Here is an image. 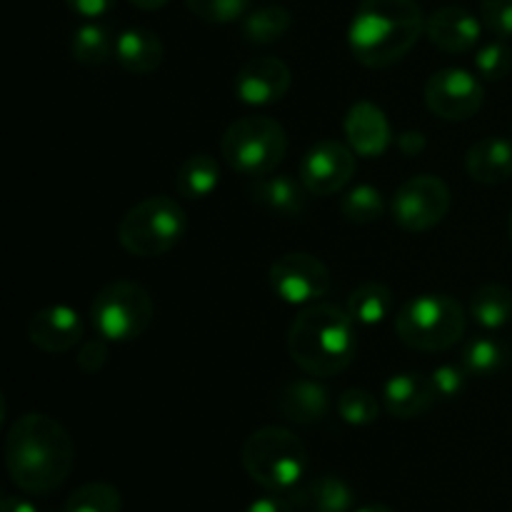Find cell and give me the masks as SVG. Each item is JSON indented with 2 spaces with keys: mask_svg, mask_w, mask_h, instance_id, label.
<instances>
[{
  "mask_svg": "<svg viewBox=\"0 0 512 512\" xmlns=\"http://www.w3.org/2000/svg\"><path fill=\"white\" fill-rule=\"evenodd\" d=\"M288 355L303 373L333 378L348 370L358 355V333L348 310L313 303L300 310L288 330Z\"/></svg>",
  "mask_w": 512,
  "mask_h": 512,
  "instance_id": "3",
  "label": "cell"
},
{
  "mask_svg": "<svg viewBox=\"0 0 512 512\" xmlns=\"http://www.w3.org/2000/svg\"><path fill=\"white\" fill-rule=\"evenodd\" d=\"M0 512H38L30 500L18 498V495H5L3 503H0Z\"/></svg>",
  "mask_w": 512,
  "mask_h": 512,
  "instance_id": "40",
  "label": "cell"
},
{
  "mask_svg": "<svg viewBox=\"0 0 512 512\" xmlns=\"http://www.w3.org/2000/svg\"><path fill=\"white\" fill-rule=\"evenodd\" d=\"M165 45L158 33L150 28H125L115 38V60L120 68L133 75H150L163 65Z\"/></svg>",
  "mask_w": 512,
  "mask_h": 512,
  "instance_id": "20",
  "label": "cell"
},
{
  "mask_svg": "<svg viewBox=\"0 0 512 512\" xmlns=\"http://www.w3.org/2000/svg\"><path fill=\"white\" fill-rule=\"evenodd\" d=\"M295 503H300L305 512H353L355 490L350 488L348 480L338 475H323L300 490L295 495Z\"/></svg>",
  "mask_w": 512,
  "mask_h": 512,
  "instance_id": "23",
  "label": "cell"
},
{
  "mask_svg": "<svg viewBox=\"0 0 512 512\" xmlns=\"http://www.w3.org/2000/svg\"><path fill=\"white\" fill-rule=\"evenodd\" d=\"M470 315L485 330H500L512 320V290L508 285L485 283L470 298Z\"/></svg>",
  "mask_w": 512,
  "mask_h": 512,
  "instance_id": "26",
  "label": "cell"
},
{
  "mask_svg": "<svg viewBox=\"0 0 512 512\" xmlns=\"http://www.w3.org/2000/svg\"><path fill=\"white\" fill-rule=\"evenodd\" d=\"M425 33L418 0H360L348 30L353 58L370 70L393 68Z\"/></svg>",
  "mask_w": 512,
  "mask_h": 512,
  "instance_id": "2",
  "label": "cell"
},
{
  "mask_svg": "<svg viewBox=\"0 0 512 512\" xmlns=\"http://www.w3.org/2000/svg\"><path fill=\"white\" fill-rule=\"evenodd\" d=\"M510 350L503 340L480 335L470 338L460 353V368L468 373V378H493L508 365Z\"/></svg>",
  "mask_w": 512,
  "mask_h": 512,
  "instance_id": "24",
  "label": "cell"
},
{
  "mask_svg": "<svg viewBox=\"0 0 512 512\" xmlns=\"http://www.w3.org/2000/svg\"><path fill=\"white\" fill-rule=\"evenodd\" d=\"M293 25V15L283 5H263V8L253 10L243 18L240 30H243V38L250 45H273L280 38H285V33Z\"/></svg>",
  "mask_w": 512,
  "mask_h": 512,
  "instance_id": "27",
  "label": "cell"
},
{
  "mask_svg": "<svg viewBox=\"0 0 512 512\" xmlns=\"http://www.w3.org/2000/svg\"><path fill=\"white\" fill-rule=\"evenodd\" d=\"M508 228H510V243H512V210H510V220H508Z\"/></svg>",
  "mask_w": 512,
  "mask_h": 512,
  "instance_id": "43",
  "label": "cell"
},
{
  "mask_svg": "<svg viewBox=\"0 0 512 512\" xmlns=\"http://www.w3.org/2000/svg\"><path fill=\"white\" fill-rule=\"evenodd\" d=\"M480 30H483V20H478L468 8H460V5H445L425 20L428 40L448 55L473 50L480 40Z\"/></svg>",
  "mask_w": 512,
  "mask_h": 512,
  "instance_id": "16",
  "label": "cell"
},
{
  "mask_svg": "<svg viewBox=\"0 0 512 512\" xmlns=\"http://www.w3.org/2000/svg\"><path fill=\"white\" fill-rule=\"evenodd\" d=\"M220 185V163L210 153H193L175 173V190L185 200L208 198Z\"/></svg>",
  "mask_w": 512,
  "mask_h": 512,
  "instance_id": "22",
  "label": "cell"
},
{
  "mask_svg": "<svg viewBox=\"0 0 512 512\" xmlns=\"http://www.w3.org/2000/svg\"><path fill=\"white\" fill-rule=\"evenodd\" d=\"M398 148L400 153L408 155V158H415V155H420L428 148V140H425V135L420 133V130H405L398 138Z\"/></svg>",
  "mask_w": 512,
  "mask_h": 512,
  "instance_id": "39",
  "label": "cell"
},
{
  "mask_svg": "<svg viewBox=\"0 0 512 512\" xmlns=\"http://www.w3.org/2000/svg\"><path fill=\"white\" fill-rule=\"evenodd\" d=\"M63 512H123V495L105 480L85 483L65 498Z\"/></svg>",
  "mask_w": 512,
  "mask_h": 512,
  "instance_id": "29",
  "label": "cell"
},
{
  "mask_svg": "<svg viewBox=\"0 0 512 512\" xmlns=\"http://www.w3.org/2000/svg\"><path fill=\"white\" fill-rule=\"evenodd\" d=\"M130 3L140 10H160V8H165L170 0H130Z\"/></svg>",
  "mask_w": 512,
  "mask_h": 512,
  "instance_id": "41",
  "label": "cell"
},
{
  "mask_svg": "<svg viewBox=\"0 0 512 512\" xmlns=\"http://www.w3.org/2000/svg\"><path fill=\"white\" fill-rule=\"evenodd\" d=\"M275 410L295 425H315L328 415L330 393L318 380H293L278 390Z\"/></svg>",
  "mask_w": 512,
  "mask_h": 512,
  "instance_id": "19",
  "label": "cell"
},
{
  "mask_svg": "<svg viewBox=\"0 0 512 512\" xmlns=\"http://www.w3.org/2000/svg\"><path fill=\"white\" fill-rule=\"evenodd\" d=\"M430 378H433L435 390H438V398L450 400L455 398V395L463 393L468 373H465L460 365H440V368H435L433 373H430Z\"/></svg>",
  "mask_w": 512,
  "mask_h": 512,
  "instance_id": "35",
  "label": "cell"
},
{
  "mask_svg": "<svg viewBox=\"0 0 512 512\" xmlns=\"http://www.w3.org/2000/svg\"><path fill=\"white\" fill-rule=\"evenodd\" d=\"M485 88L478 75L463 68H443L425 83V105L440 120H470L483 108Z\"/></svg>",
  "mask_w": 512,
  "mask_h": 512,
  "instance_id": "11",
  "label": "cell"
},
{
  "mask_svg": "<svg viewBox=\"0 0 512 512\" xmlns=\"http://www.w3.org/2000/svg\"><path fill=\"white\" fill-rule=\"evenodd\" d=\"M188 230L183 205L168 195H153L123 215L118 223V243L135 258H160L183 240Z\"/></svg>",
  "mask_w": 512,
  "mask_h": 512,
  "instance_id": "7",
  "label": "cell"
},
{
  "mask_svg": "<svg viewBox=\"0 0 512 512\" xmlns=\"http://www.w3.org/2000/svg\"><path fill=\"white\" fill-rule=\"evenodd\" d=\"M290 85H293V73L285 60L275 55H258L238 70L233 88L240 103L265 108L280 103L288 95Z\"/></svg>",
  "mask_w": 512,
  "mask_h": 512,
  "instance_id": "13",
  "label": "cell"
},
{
  "mask_svg": "<svg viewBox=\"0 0 512 512\" xmlns=\"http://www.w3.org/2000/svg\"><path fill=\"white\" fill-rule=\"evenodd\" d=\"M70 53L80 65H105L110 58H115V40L110 35L108 25L90 23L80 25L73 33V43H70Z\"/></svg>",
  "mask_w": 512,
  "mask_h": 512,
  "instance_id": "28",
  "label": "cell"
},
{
  "mask_svg": "<svg viewBox=\"0 0 512 512\" xmlns=\"http://www.w3.org/2000/svg\"><path fill=\"white\" fill-rule=\"evenodd\" d=\"M438 400L433 378L425 373H398L385 383L383 405L393 418L415 420L430 413Z\"/></svg>",
  "mask_w": 512,
  "mask_h": 512,
  "instance_id": "17",
  "label": "cell"
},
{
  "mask_svg": "<svg viewBox=\"0 0 512 512\" xmlns=\"http://www.w3.org/2000/svg\"><path fill=\"white\" fill-rule=\"evenodd\" d=\"M385 200L375 185H355L340 198V215L353 225H370L383 218Z\"/></svg>",
  "mask_w": 512,
  "mask_h": 512,
  "instance_id": "30",
  "label": "cell"
},
{
  "mask_svg": "<svg viewBox=\"0 0 512 512\" xmlns=\"http://www.w3.org/2000/svg\"><path fill=\"white\" fill-rule=\"evenodd\" d=\"M358 155L340 140H320L300 160V180L310 195H333L353 180Z\"/></svg>",
  "mask_w": 512,
  "mask_h": 512,
  "instance_id": "12",
  "label": "cell"
},
{
  "mask_svg": "<svg viewBox=\"0 0 512 512\" xmlns=\"http://www.w3.org/2000/svg\"><path fill=\"white\" fill-rule=\"evenodd\" d=\"M308 188L303 180L293 178L288 173L280 175H263V178H253L250 185V200L260 205L268 213L280 215V218H298L308 208Z\"/></svg>",
  "mask_w": 512,
  "mask_h": 512,
  "instance_id": "18",
  "label": "cell"
},
{
  "mask_svg": "<svg viewBox=\"0 0 512 512\" xmlns=\"http://www.w3.org/2000/svg\"><path fill=\"white\" fill-rule=\"evenodd\" d=\"M115 3H118V0H65V5H68L75 15L88 20H95L100 18V15L110 13V10L115 8Z\"/></svg>",
  "mask_w": 512,
  "mask_h": 512,
  "instance_id": "37",
  "label": "cell"
},
{
  "mask_svg": "<svg viewBox=\"0 0 512 512\" xmlns=\"http://www.w3.org/2000/svg\"><path fill=\"white\" fill-rule=\"evenodd\" d=\"M468 175L480 185H500L512 178V140L488 135L475 140L465 155Z\"/></svg>",
  "mask_w": 512,
  "mask_h": 512,
  "instance_id": "21",
  "label": "cell"
},
{
  "mask_svg": "<svg viewBox=\"0 0 512 512\" xmlns=\"http://www.w3.org/2000/svg\"><path fill=\"white\" fill-rule=\"evenodd\" d=\"M338 413L353 428H365L373 425L380 415V403L370 390L365 388H348L338 398Z\"/></svg>",
  "mask_w": 512,
  "mask_h": 512,
  "instance_id": "31",
  "label": "cell"
},
{
  "mask_svg": "<svg viewBox=\"0 0 512 512\" xmlns=\"http://www.w3.org/2000/svg\"><path fill=\"white\" fill-rule=\"evenodd\" d=\"M240 463L250 480L268 493H290L303 483L308 470V448L293 430L265 425L245 438Z\"/></svg>",
  "mask_w": 512,
  "mask_h": 512,
  "instance_id": "4",
  "label": "cell"
},
{
  "mask_svg": "<svg viewBox=\"0 0 512 512\" xmlns=\"http://www.w3.org/2000/svg\"><path fill=\"white\" fill-rule=\"evenodd\" d=\"M185 5L203 23L228 25L248 13L250 0H185Z\"/></svg>",
  "mask_w": 512,
  "mask_h": 512,
  "instance_id": "32",
  "label": "cell"
},
{
  "mask_svg": "<svg viewBox=\"0 0 512 512\" xmlns=\"http://www.w3.org/2000/svg\"><path fill=\"white\" fill-rule=\"evenodd\" d=\"M78 368L83 370L85 375H95L105 368L108 363V340L105 338H95V340H85L78 350V358H75Z\"/></svg>",
  "mask_w": 512,
  "mask_h": 512,
  "instance_id": "36",
  "label": "cell"
},
{
  "mask_svg": "<svg viewBox=\"0 0 512 512\" xmlns=\"http://www.w3.org/2000/svg\"><path fill=\"white\" fill-rule=\"evenodd\" d=\"M400 343L420 353H440L460 343L465 333V310L448 293H423L410 298L395 315Z\"/></svg>",
  "mask_w": 512,
  "mask_h": 512,
  "instance_id": "5",
  "label": "cell"
},
{
  "mask_svg": "<svg viewBox=\"0 0 512 512\" xmlns=\"http://www.w3.org/2000/svg\"><path fill=\"white\" fill-rule=\"evenodd\" d=\"M28 338L48 355L68 353L83 340V320L68 305H50L30 315Z\"/></svg>",
  "mask_w": 512,
  "mask_h": 512,
  "instance_id": "15",
  "label": "cell"
},
{
  "mask_svg": "<svg viewBox=\"0 0 512 512\" xmlns=\"http://www.w3.org/2000/svg\"><path fill=\"white\" fill-rule=\"evenodd\" d=\"M343 130L348 145L360 158H380L393 143V128H390L388 115L370 100H358L355 105H350L343 120Z\"/></svg>",
  "mask_w": 512,
  "mask_h": 512,
  "instance_id": "14",
  "label": "cell"
},
{
  "mask_svg": "<svg viewBox=\"0 0 512 512\" xmlns=\"http://www.w3.org/2000/svg\"><path fill=\"white\" fill-rule=\"evenodd\" d=\"M268 283L280 300L290 305H313L333 285L330 268L310 253H285L270 265Z\"/></svg>",
  "mask_w": 512,
  "mask_h": 512,
  "instance_id": "10",
  "label": "cell"
},
{
  "mask_svg": "<svg viewBox=\"0 0 512 512\" xmlns=\"http://www.w3.org/2000/svg\"><path fill=\"white\" fill-rule=\"evenodd\" d=\"M475 70L483 80H503L508 78L512 70V50L505 40H493V43H485L483 48L475 53Z\"/></svg>",
  "mask_w": 512,
  "mask_h": 512,
  "instance_id": "33",
  "label": "cell"
},
{
  "mask_svg": "<svg viewBox=\"0 0 512 512\" xmlns=\"http://www.w3.org/2000/svg\"><path fill=\"white\" fill-rule=\"evenodd\" d=\"M353 512H395V510L383 503H368V505H360V508H355Z\"/></svg>",
  "mask_w": 512,
  "mask_h": 512,
  "instance_id": "42",
  "label": "cell"
},
{
  "mask_svg": "<svg viewBox=\"0 0 512 512\" xmlns=\"http://www.w3.org/2000/svg\"><path fill=\"white\" fill-rule=\"evenodd\" d=\"M155 315L148 288L133 280H113L95 295L90 320L100 338L108 343H130L145 335Z\"/></svg>",
  "mask_w": 512,
  "mask_h": 512,
  "instance_id": "8",
  "label": "cell"
},
{
  "mask_svg": "<svg viewBox=\"0 0 512 512\" xmlns=\"http://www.w3.org/2000/svg\"><path fill=\"white\" fill-rule=\"evenodd\" d=\"M288 153V133L270 115L233 120L220 138V155L230 170L248 178L270 175Z\"/></svg>",
  "mask_w": 512,
  "mask_h": 512,
  "instance_id": "6",
  "label": "cell"
},
{
  "mask_svg": "<svg viewBox=\"0 0 512 512\" xmlns=\"http://www.w3.org/2000/svg\"><path fill=\"white\" fill-rule=\"evenodd\" d=\"M395 308V293L385 283H363L348 295V305L345 310L355 325H378L383 323L388 315H393Z\"/></svg>",
  "mask_w": 512,
  "mask_h": 512,
  "instance_id": "25",
  "label": "cell"
},
{
  "mask_svg": "<svg viewBox=\"0 0 512 512\" xmlns=\"http://www.w3.org/2000/svg\"><path fill=\"white\" fill-rule=\"evenodd\" d=\"M243 512H295L293 503L285 498H280L278 493H270L263 495V498L253 500Z\"/></svg>",
  "mask_w": 512,
  "mask_h": 512,
  "instance_id": "38",
  "label": "cell"
},
{
  "mask_svg": "<svg viewBox=\"0 0 512 512\" xmlns=\"http://www.w3.org/2000/svg\"><path fill=\"white\" fill-rule=\"evenodd\" d=\"M453 205L448 183L438 175H413L393 195L390 213L405 233H428L445 220Z\"/></svg>",
  "mask_w": 512,
  "mask_h": 512,
  "instance_id": "9",
  "label": "cell"
},
{
  "mask_svg": "<svg viewBox=\"0 0 512 512\" xmlns=\"http://www.w3.org/2000/svg\"><path fill=\"white\" fill-rule=\"evenodd\" d=\"M480 20L500 40L512 38V0H480Z\"/></svg>",
  "mask_w": 512,
  "mask_h": 512,
  "instance_id": "34",
  "label": "cell"
},
{
  "mask_svg": "<svg viewBox=\"0 0 512 512\" xmlns=\"http://www.w3.org/2000/svg\"><path fill=\"white\" fill-rule=\"evenodd\" d=\"M75 445L68 428L53 415L25 413L5 435V468L10 483L25 495H53L70 478Z\"/></svg>",
  "mask_w": 512,
  "mask_h": 512,
  "instance_id": "1",
  "label": "cell"
}]
</instances>
